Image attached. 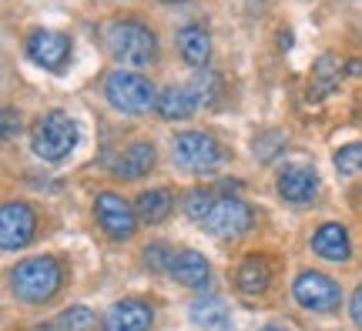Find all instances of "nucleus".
<instances>
[{
    "mask_svg": "<svg viewBox=\"0 0 362 331\" xmlns=\"http://www.w3.org/2000/svg\"><path fill=\"white\" fill-rule=\"evenodd\" d=\"M279 194L288 204H309L319 194V174H315V167L288 164L279 174Z\"/></svg>",
    "mask_w": 362,
    "mask_h": 331,
    "instance_id": "12",
    "label": "nucleus"
},
{
    "mask_svg": "<svg viewBox=\"0 0 362 331\" xmlns=\"http://www.w3.org/2000/svg\"><path fill=\"white\" fill-rule=\"evenodd\" d=\"M211 204H215L211 194L202 191V188H194V191H188V198H185V211H188L194 221H205L208 211H211Z\"/></svg>",
    "mask_w": 362,
    "mask_h": 331,
    "instance_id": "23",
    "label": "nucleus"
},
{
    "mask_svg": "<svg viewBox=\"0 0 362 331\" xmlns=\"http://www.w3.org/2000/svg\"><path fill=\"white\" fill-rule=\"evenodd\" d=\"M37 231V217L24 201H7L0 207V244L4 251H21L34 241Z\"/></svg>",
    "mask_w": 362,
    "mask_h": 331,
    "instance_id": "8",
    "label": "nucleus"
},
{
    "mask_svg": "<svg viewBox=\"0 0 362 331\" xmlns=\"http://www.w3.org/2000/svg\"><path fill=\"white\" fill-rule=\"evenodd\" d=\"M262 331H285V328H262Z\"/></svg>",
    "mask_w": 362,
    "mask_h": 331,
    "instance_id": "29",
    "label": "nucleus"
},
{
    "mask_svg": "<svg viewBox=\"0 0 362 331\" xmlns=\"http://www.w3.org/2000/svg\"><path fill=\"white\" fill-rule=\"evenodd\" d=\"M171 157L185 171H211V167L221 164L225 154H221V144L211 134L185 131V134H175V140H171Z\"/></svg>",
    "mask_w": 362,
    "mask_h": 331,
    "instance_id": "5",
    "label": "nucleus"
},
{
    "mask_svg": "<svg viewBox=\"0 0 362 331\" xmlns=\"http://www.w3.org/2000/svg\"><path fill=\"white\" fill-rule=\"evenodd\" d=\"M349 315H352V321L362 328V284L356 288V294H352V301H349Z\"/></svg>",
    "mask_w": 362,
    "mask_h": 331,
    "instance_id": "27",
    "label": "nucleus"
},
{
    "mask_svg": "<svg viewBox=\"0 0 362 331\" xmlns=\"http://www.w3.org/2000/svg\"><path fill=\"white\" fill-rule=\"evenodd\" d=\"M192 90H194V97H198V104H211L218 97V77L211 74V71H205V74H198Z\"/></svg>",
    "mask_w": 362,
    "mask_h": 331,
    "instance_id": "24",
    "label": "nucleus"
},
{
    "mask_svg": "<svg viewBox=\"0 0 362 331\" xmlns=\"http://www.w3.org/2000/svg\"><path fill=\"white\" fill-rule=\"evenodd\" d=\"M336 171L342 174V178L359 174L362 171V140L359 144H346V148H339L336 151Z\"/></svg>",
    "mask_w": 362,
    "mask_h": 331,
    "instance_id": "21",
    "label": "nucleus"
},
{
    "mask_svg": "<svg viewBox=\"0 0 362 331\" xmlns=\"http://www.w3.org/2000/svg\"><path fill=\"white\" fill-rule=\"evenodd\" d=\"M171 255H175V251H168L165 244H151V248L144 251V261H148V267H151V271H168V267H171Z\"/></svg>",
    "mask_w": 362,
    "mask_h": 331,
    "instance_id": "25",
    "label": "nucleus"
},
{
    "mask_svg": "<svg viewBox=\"0 0 362 331\" xmlns=\"http://www.w3.org/2000/svg\"><path fill=\"white\" fill-rule=\"evenodd\" d=\"M64 284V271L57 265V258H27L11 271V291L27 301V305H44L51 301L57 288Z\"/></svg>",
    "mask_w": 362,
    "mask_h": 331,
    "instance_id": "2",
    "label": "nucleus"
},
{
    "mask_svg": "<svg viewBox=\"0 0 362 331\" xmlns=\"http://www.w3.org/2000/svg\"><path fill=\"white\" fill-rule=\"evenodd\" d=\"M151 321H155L151 305H144L138 298H128V301H117V305L107 308L104 331H151Z\"/></svg>",
    "mask_w": 362,
    "mask_h": 331,
    "instance_id": "11",
    "label": "nucleus"
},
{
    "mask_svg": "<svg viewBox=\"0 0 362 331\" xmlns=\"http://www.w3.org/2000/svg\"><path fill=\"white\" fill-rule=\"evenodd\" d=\"M104 97L121 114H148L158 107V90L138 71H111L104 77Z\"/></svg>",
    "mask_w": 362,
    "mask_h": 331,
    "instance_id": "3",
    "label": "nucleus"
},
{
    "mask_svg": "<svg viewBox=\"0 0 362 331\" xmlns=\"http://www.w3.org/2000/svg\"><path fill=\"white\" fill-rule=\"evenodd\" d=\"M202 224L215 238H238V234H245L252 228V211H248V204L242 198H215V204H211V211H208Z\"/></svg>",
    "mask_w": 362,
    "mask_h": 331,
    "instance_id": "9",
    "label": "nucleus"
},
{
    "mask_svg": "<svg viewBox=\"0 0 362 331\" xmlns=\"http://www.w3.org/2000/svg\"><path fill=\"white\" fill-rule=\"evenodd\" d=\"M24 51L44 71H61L71 57V40L57 30H30L24 40Z\"/></svg>",
    "mask_w": 362,
    "mask_h": 331,
    "instance_id": "10",
    "label": "nucleus"
},
{
    "mask_svg": "<svg viewBox=\"0 0 362 331\" xmlns=\"http://www.w3.org/2000/svg\"><path fill=\"white\" fill-rule=\"evenodd\" d=\"M13 134H21V117L7 107V111H4V138H13Z\"/></svg>",
    "mask_w": 362,
    "mask_h": 331,
    "instance_id": "26",
    "label": "nucleus"
},
{
    "mask_svg": "<svg viewBox=\"0 0 362 331\" xmlns=\"http://www.w3.org/2000/svg\"><path fill=\"white\" fill-rule=\"evenodd\" d=\"M107 51L117 64L124 67H148L158 57V40L141 20H111L101 30Z\"/></svg>",
    "mask_w": 362,
    "mask_h": 331,
    "instance_id": "1",
    "label": "nucleus"
},
{
    "mask_svg": "<svg viewBox=\"0 0 362 331\" xmlns=\"http://www.w3.org/2000/svg\"><path fill=\"white\" fill-rule=\"evenodd\" d=\"M151 167H155V144L151 140H138V144H131L128 151H121V157L111 164V171L117 178L134 181V178H144Z\"/></svg>",
    "mask_w": 362,
    "mask_h": 331,
    "instance_id": "15",
    "label": "nucleus"
},
{
    "mask_svg": "<svg viewBox=\"0 0 362 331\" xmlns=\"http://www.w3.org/2000/svg\"><path fill=\"white\" fill-rule=\"evenodd\" d=\"M194 107H198V97L192 88H165L158 94V114L165 121H185L194 114Z\"/></svg>",
    "mask_w": 362,
    "mask_h": 331,
    "instance_id": "17",
    "label": "nucleus"
},
{
    "mask_svg": "<svg viewBox=\"0 0 362 331\" xmlns=\"http://www.w3.org/2000/svg\"><path fill=\"white\" fill-rule=\"evenodd\" d=\"M312 251L325 261H349L352 255V244H349V231L342 228V224H322V228L312 234Z\"/></svg>",
    "mask_w": 362,
    "mask_h": 331,
    "instance_id": "13",
    "label": "nucleus"
},
{
    "mask_svg": "<svg viewBox=\"0 0 362 331\" xmlns=\"http://www.w3.org/2000/svg\"><path fill=\"white\" fill-rule=\"evenodd\" d=\"M161 4H181V0H161Z\"/></svg>",
    "mask_w": 362,
    "mask_h": 331,
    "instance_id": "28",
    "label": "nucleus"
},
{
    "mask_svg": "<svg viewBox=\"0 0 362 331\" xmlns=\"http://www.w3.org/2000/svg\"><path fill=\"white\" fill-rule=\"evenodd\" d=\"M272 281V271H269V261L262 255H248L242 265H238V275H235V284L242 294H262L269 288Z\"/></svg>",
    "mask_w": 362,
    "mask_h": 331,
    "instance_id": "18",
    "label": "nucleus"
},
{
    "mask_svg": "<svg viewBox=\"0 0 362 331\" xmlns=\"http://www.w3.org/2000/svg\"><path fill=\"white\" fill-rule=\"evenodd\" d=\"M192 318L198 321V325H228V315H225V305H221V301H194Z\"/></svg>",
    "mask_w": 362,
    "mask_h": 331,
    "instance_id": "22",
    "label": "nucleus"
},
{
    "mask_svg": "<svg viewBox=\"0 0 362 331\" xmlns=\"http://www.w3.org/2000/svg\"><path fill=\"white\" fill-rule=\"evenodd\" d=\"M292 294H296L298 305L309 308V311H336L339 301H342V288L322 271H302L292 284Z\"/></svg>",
    "mask_w": 362,
    "mask_h": 331,
    "instance_id": "7",
    "label": "nucleus"
},
{
    "mask_svg": "<svg viewBox=\"0 0 362 331\" xmlns=\"http://www.w3.org/2000/svg\"><path fill=\"white\" fill-rule=\"evenodd\" d=\"M94 215H98V224L104 228V234L115 238V241H128L131 234L138 231V207L128 204L121 194H115V191L98 194Z\"/></svg>",
    "mask_w": 362,
    "mask_h": 331,
    "instance_id": "6",
    "label": "nucleus"
},
{
    "mask_svg": "<svg viewBox=\"0 0 362 331\" xmlns=\"http://www.w3.org/2000/svg\"><path fill=\"white\" fill-rule=\"evenodd\" d=\"M90 325H94V315H90L84 305L67 308V311H61V318L54 321V328L57 331H88Z\"/></svg>",
    "mask_w": 362,
    "mask_h": 331,
    "instance_id": "20",
    "label": "nucleus"
},
{
    "mask_svg": "<svg viewBox=\"0 0 362 331\" xmlns=\"http://www.w3.org/2000/svg\"><path fill=\"white\" fill-rule=\"evenodd\" d=\"M134 207H138V217H144L148 224H158V221H165L175 211V198L165 188H155V191H144Z\"/></svg>",
    "mask_w": 362,
    "mask_h": 331,
    "instance_id": "19",
    "label": "nucleus"
},
{
    "mask_svg": "<svg viewBox=\"0 0 362 331\" xmlns=\"http://www.w3.org/2000/svg\"><path fill=\"white\" fill-rule=\"evenodd\" d=\"M175 44H178V54L185 57V64L205 67L208 61H211V37H208L205 27H198V24L181 27Z\"/></svg>",
    "mask_w": 362,
    "mask_h": 331,
    "instance_id": "16",
    "label": "nucleus"
},
{
    "mask_svg": "<svg viewBox=\"0 0 362 331\" xmlns=\"http://www.w3.org/2000/svg\"><path fill=\"white\" fill-rule=\"evenodd\" d=\"M78 144V124L64 111H47L30 131V151L40 161H64Z\"/></svg>",
    "mask_w": 362,
    "mask_h": 331,
    "instance_id": "4",
    "label": "nucleus"
},
{
    "mask_svg": "<svg viewBox=\"0 0 362 331\" xmlns=\"http://www.w3.org/2000/svg\"><path fill=\"white\" fill-rule=\"evenodd\" d=\"M168 275L178 284H188V288H205L208 278H211V267L198 251H175L171 255V267Z\"/></svg>",
    "mask_w": 362,
    "mask_h": 331,
    "instance_id": "14",
    "label": "nucleus"
}]
</instances>
